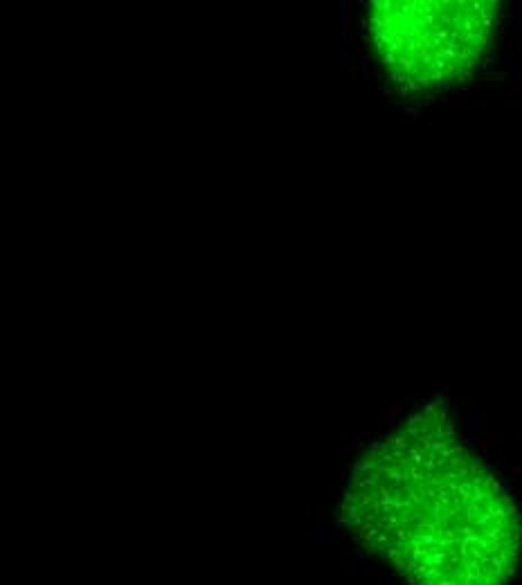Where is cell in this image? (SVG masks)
<instances>
[{
  "label": "cell",
  "instance_id": "7a4b0ae2",
  "mask_svg": "<svg viewBox=\"0 0 522 585\" xmlns=\"http://www.w3.org/2000/svg\"><path fill=\"white\" fill-rule=\"evenodd\" d=\"M324 518V506H317V522Z\"/></svg>",
  "mask_w": 522,
  "mask_h": 585
},
{
  "label": "cell",
  "instance_id": "6da1fadb",
  "mask_svg": "<svg viewBox=\"0 0 522 585\" xmlns=\"http://www.w3.org/2000/svg\"><path fill=\"white\" fill-rule=\"evenodd\" d=\"M495 3L376 0L363 34L387 79L403 92H441L473 79L491 48Z\"/></svg>",
  "mask_w": 522,
  "mask_h": 585
}]
</instances>
